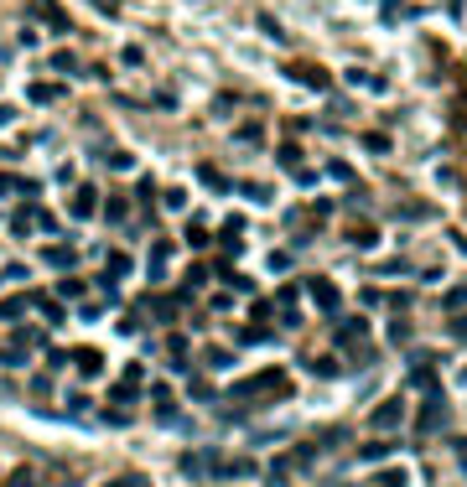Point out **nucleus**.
Here are the masks:
<instances>
[{"label":"nucleus","instance_id":"obj_1","mask_svg":"<svg viewBox=\"0 0 467 487\" xmlns=\"http://www.w3.org/2000/svg\"><path fill=\"white\" fill-rule=\"evenodd\" d=\"M291 394V379L280 368H265V373H249V379L234 383V399L239 405H265V399H286Z\"/></svg>","mask_w":467,"mask_h":487},{"label":"nucleus","instance_id":"obj_2","mask_svg":"<svg viewBox=\"0 0 467 487\" xmlns=\"http://www.w3.org/2000/svg\"><path fill=\"white\" fill-rule=\"evenodd\" d=\"M280 73H286V78H296V83H306V88H327V83H332V73H327V68H317V62H301V58L286 62Z\"/></svg>","mask_w":467,"mask_h":487},{"label":"nucleus","instance_id":"obj_3","mask_svg":"<svg viewBox=\"0 0 467 487\" xmlns=\"http://www.w3.org/2000/svg\"><path fill=\"white\" fill-rule=\"evenodd\" d=\"M442 420H446V399H442V389H436V394H426V409H420L415 430H420V436H431V430H442Z\"/></svg>","mask_w":467,"mask_h":487},{"label":"nucleus","instance_id":"obj_4","mask_svg":"<svg viewBox=\"0 0 467 487\" xmlns=\"http://www.w3.org/2000/svg\"><path fill=\"white\" fill-rule=\"evenodd\" d=\"M400 420H405V399L395 394V399H385V405H379V409L369 415V430H395Z\"/></svg>","mask_w":467,"mask_h":487},{"label":"nucleus","instance_id":"obj_5","mask_svg":"<svg viewBox=\"0 0 467 487\" xmlns=\"http://www.w3.org/2000/svg\"><path fill=\"white\" fill-rule=\"evenodd\" d=\"M213 466H218V451H187V456H182V477H192V482H198V477H208Z\"/></svg>","mask_w":467,"mask_h":487},{"label":"nucleus","instance_id":"obj_6","mask_svg":"<svg viewBox=\"0 0 467 487\" xmlns=\"http://www.w3.org/2000/svg\"><path fill=\"white\" fill-rule=\"evenodd\" d=\"M306 290H312V301H317V306H322V311H327V316H338V306H343V296H338V285H332V280H312V285H306Z\"/></svg>","mask_w":467,"mask_h":487},{"label":"nucleus","instance_id":"obj_7","mask_svg":"<svg viewBox=\"0 0 467 487\" xmlns=\"http://www.w3.org/2000/svg\"><path fill=\"white\" fill-rule=\"evenodd\" d=\"M73 368H78L83 379H99V373H104V353L99 348H78L73 353Z\"/></svg>","mask_w":467,"mask_h":487},{"label":"nucleus","instance_id":"obj_8","mask_svg":"<svg viewBox=\"0 0 467 487\" xmlns=\"http://www.w3.org/2000/svg\"><path fill=\"white\" fill-rule=\"evenodd\" d=\"M32 11H36V16H42V21H47V26H52V32H68V26H73V21H68V16H62V11H58V5H52V0H32Z\"/></svg>","mask_w":467,"mask_h":487},{"label":"nucleus","instance_id":"obj_9","mask_svg":"<svg viewBox=\"0 0 467 487\" xmlns=\"http://www.w3.org/2000/svg\"><path fill=\"white\" fill-rule=\"evenodd\" d=\"M93 208H99V192L83 182L78 192H73V218H93Z\"/></svg>","mask_w":467,"mask_h":487},{"label":"nucleus","instance_id":"obj_10","mask_svg":"<svg viewBox=\"0 0 467 487\" xmlns=\"http://www.w3.org/2000/svg\"><path fill=\"white\" fill-rule=\"evenodd\" d=\"M42 259H47L52 270H73V265H78V249H68V244H52Z\"/></svg>","mask_w":467,"mask_h":487},{"label":"nucleus","instance_id":"obj_11","mask_svg":"<svg viewBox=\"0 0 467 487\" xmlns=\"http://www.w3.org/2000/svg\"><path fill=\"white\" fill-rule=\"evenodd\" d=\"M218 477H229V482H239V477H255V462H249V456H239V462H218Z\"/></svg>","mask_w":467,"mask_h":487},{"label":"nucleus","instance_id":"obj_12","mask_svg":"<svg viewBox=\"0 0 467 487\" xmlns=\"http://www.w3.org/2000/svg\"><path fill=\"white\" fill-rule=\"evenodd\" d=\"M26 99H32V104H58V99H62V83H32Z\"/></svg>","mask_w":467,"mask_h":487},{"label":"nucleus","instance_id":"obj_13","mask_svg":"<svg viewBox=\"0 0 467 487\" xmlns=\"http://www.w3.org/2000/svg\"><path fill=\"white\" fill-rule=\"evenodd\" d=\"M218 244H223V249H229V254H234V249H239V244H244V218H229V223H223Z\"/></svg>","mask_w":467,"mask_h":487},{"label":"nucleus","instance_id":"obj_14","mask_svg":"<svg viewBox=\"0 0 467 487\" xmlns=\"http://www.w3.org/2000/svg\"><path fill=\"white\" fill-rule=\"evenodd\" d=\"M11 192L32 198V192H36V182H26V176H5V171H0V198H11Z\"/></svg>","mask_w":467,"mask_h":487},{"label":"nucleus","instance_id":"obj_15","mask_svg":"<svg viewBox=\"0 0 467 487\" xmlns=\"http://www.w3.org/2000/svg\"><path fill=\"white\" fill-rule=\"evenodd\" d=\"M26 306H32V296H5V301H0V322H16Z\"/></svg>","mask_w":467,"mask_h":487},{"label":"nucleus","instance_id":"obj_16","mask_svg":"<svg viewBox=\"0 0 467 487\" xmlns=\"http://www.w3.org/2000/svg\"><path fill=\"white\" fill-rule=\"evenodd\" d=\"M135 383H140V379H130V373H125V379H119V383H115V394H109V405H130V399H135V394H140Z\"/></svg>","mask_w":467,"mask_h":487},{"label":"nucleus","instance_id":"obj_17","mask_svg":"<svg viewBox=\"0 0 467 487\" xmlns=\"http://www.w3.org/2000/svg\"><path fill=\"white\" fill-rule=\"evenodd\" d=\"M198 182L208 187V192H229V176H223V171H213V166H198Z\"/></svg>","mask_w":467,"mask_h":487},{"label":"nucleus","instance_id":"obj_18","mask_svg":"<svg viewBox=\"0 0 467 487\" xmlns=\"http://www.w3.org/2000/svg\"><path fill=\"white\" fill-rule=\"evenodd\" d=\"M104 275H109V280H125V275H130V254H119V249H115V254L104 259Z\"/></svg>","mask_w":467,"mask_h":487},{"label":"nucleus","instance_id":"obj_19","mask_svg":"<svg viewBox=\"0 0 467 487\" xmlns=\"http://www.w3.org/2000/svg\"><path fill=\"white\" fill-rule=\"evenodd\" d=\"M104 487H151V477L146 472H119V477H109Z\"/></svg>","mask_w":467,"mask_h":487},{"label":"nucleus","instance_id":"obj_20","mask_svg":"<svg viewBox=\"0 0 467 487\" xmlns=\"http://www.w3.org/2000/svg\"><path fill=\"white\" fill-rule=\"evenodd\" d=\"M410 383H415L420 394H436V389H442V383H436V373H431V368H415V373H410Z\"/></svg>","mask_w":467,"mask_h":487},{"label":"nucleus","instance_id":"obj_21","mask_svg":"<svg viewBox=\"0 0 467 487\" xmlns=\"http://www.w3.org/2000/svg\"><path fill=\"white\" fill-rule=\"evenodd\" d=\"M32 306H36V311H42V316H47L52 326L62 322V306H58V301H47V296H32Z\"/></svg>","mask_w":467,"mask_h":487},{"label":"nucleus","instance_id":"obj_22","mask_svg":"<svg viewBox=\"0 0 467 487\" xmlns=\"http://www.w3.org/2000/svg\"><path fill=\"white\" fill-rule=\"evenodd\" d=\"M5 487H42V482H36V472H32V466H16V472L5 477Z\"/></svg>","mask_w":467,"mask_h":487},{"label":"nucleus","instance_id":"obj_23","mask_svg":"<svg viewBox=\"0 0 467 487\" xmlns=\"http://www.w3.org/2000/svg\"><path fill=\"white\" fill-rule=\"evenodd\" d=\"M353 244H363V249H369V244H379V228H374V223H358V228L348 233Z\"/></svg>","mask_w":467,"mask_h":487},{"label":"nucleus","instance_id":"obj_24","mask_svg":"<svg viewBox=\"0 0 467 487\" xmlns=\"http://www.w3.org/2000/svg\"><path fill=\"white\" fill-rule=\"evenodd\" d=\"M239 192H244L249 202H270V187H265V182H244Z\"/></svg>","mask_w":467,"mask_h":487},{"label":"nucleus","instance_id":"obj_25","mask_svg":"<svg viewBox=\"0 0 467 487\" xmlns=\"http://www.w3.org/2000/svg\"><path fill=\"white\" fill-rule=\"evenodd\" d=\"M187 244H192V249H208V233H203V223H198V218L187 223Z\"/></svg>","mask_w":467,"mask_h":487},{"label":"nucleus","instance_id":"obj_26","mask_svg":"<svg viewBox=\"0 0 467 487\" xmlns=\"http://www.w3.org/2000/svg\"><path fill=\"white\" fill-rule=\"evenodd\" d=\"M265 326H239V342H244V348H255V342H265Z\"/></svg>","mask_w":467,"mask_h":487},{"label":"nucleus","instance_id":"obj_27","mask_svg":"<svg viewBox=\"0 0 467 487\" xmlns=\"http://www.w3.org/2000/svg\"><path fill=\"white\" fill-rule=\"evenodd\" d=\"M203 280H208V270H203V265H192V270H187V285H182V296H192V290H198Z\"/></svg>","mask_w":467,"mask_h":487},{"label":"nucleus","instance_id":"obj_28","mask_svg":"<svg viewBox=\"0 0 467 487\" xmlns=\"http://www.w3.org/2000/svg\"><path fill=\"white\" fill-rule=\"evenodd\" d=\"M395 218H400V223H405V218H410V223H420V218H431V208H420V202H410V208H400Z\"/></svg>","mask_w":467,"mask_h":487},{"label":"nucleus","instance_id":"obj_29","mask_svg":"<svg viewBox=\"0 0 467 487\" xmlns=\"http://www.w3.org/2000/svg\"><path fill=\"white\" fill-rule=\"evenodd\" d=\"M0 363H5V368H16V363H26V348H21V342H16V348H0Z\"/></svg>","mask_w":467,"mask_h":487},{"label":"nucleus","instance_id":"obj_30","mask_svg":"<svg viewBox=\"0 0 467 487\" xmlns=\"http://www.w3.org/2000/svg\"><path fill=\"white\" fill-rule=\"evenodd\" d=\"M11 228H16V233H32V228H36V213H32V208H26V213H16V218H11Z\"/></svg>","mask_w":467,"mask_h":487},{"label":"nucleus","instance_id":"obj_31","mask_svg":"<svg viewBox=\"0 0 467 487\" xmlns=\"http://www.w3.org/2000/svg\"><path fill=\"white\" fill-rule=\"evenodd\" d=\"M83 290H89L83 280H62V285H58V296H62V301H73V296H83Z\"/></svg>","mask_w":467,"mask_h":487},{"label":"nucleus","instance_id":"obj_32","mask_svg":"<svg viewBox=\"0 0 467 487\" xmlns=\"http://www.w3.org/2000/svg\"><path fill=\"white\" fill-rule=\"evenodd\" d=\"M374 487H405V472H379V477H374Z\"/></svg>","mask_w":467,"mask_h":487},{"label":"nucleus","instance_id":"obj_33","mask_svg":"<svg viewBox=\"0 0 467 487\" xmlns=\"http://www.w3.org/2000/svg\"><path fill=\"white\" fill-rule=\"evenodd\" d=\"M446 332H452V342H467V316H452V322H446Z\"/></svg>","mask_w":467,"mask_h":487},{"label":"nucleus","instance_id":"obj_34","mask_svg":"<svg viewBox=\"0 0 467 487\" xmlns=\"http://www.w3.org/2000/svg\"><path fill=\"white\" fill-rule=\"evenodd\" d=\"M280 161L296 166V161H301V145H296V140H286V145H280Z\"/></svg>","mask_w":467,"mask_h":487},{"label":"nucleus","instance_id":"obj_35","mask_svg":"<svg viewBox=\"0 0 467 487\" xmlns=\"http://www.w3.org/2000/svg\"><path fill=\"white\" fill-rule=\"evenodd\" d=\"M229 363H234V358H229L223 348H208V368H229Z\"/></svg>","mask_w":467,"mask_h":487},{"label":"nucleus","instance_id":"obj_36","mask_svg":"<svg viewBox=\"0 0 467 487\" xmlns=\"http://www.w3.org/2000/svg\"><path fill=\"white\" fill-rule=\"evenodd\" d=\"M312 368H317V373H322V379H332V373H338V358H317V363H312Z\"/></svg>","mask_w":467,"mask_h":487},{"label":"nucleus","instance_id":"obj_37","mask_svg":"<svg viewBox=\"0 0 467 487\" xmlns=\"http://www.w3.org/2000/svg\"><path fill=\"white\" fill-rule=\"evenodd\" d=\"M52 68H58V73H73L78 62H73V52H58V58H52Z\"/></svg>","mask_w":467,"mask_h":487},{"label":"nucleus","instance_id":"obj_38","mask_svg":"<svg viewBox=\"0 0 467 487\" xmlns=\"http://www.w3.org/2000/svg\"><path fill=\"white\" fill-rule=\"evenodd\" d=\"M109 166H115V171H130V166H135V156H130V151H115V161H109Z\"/></svg>","mask_w":467,"mask_h":487},{"label":"nucleus","instance_id":"obj_39","mask_svg":"<svg viewBox=\"0 0 467 487\" xmlns=\"http://www.w3.org/2000/svg\"><path fill=\"white\" fill-rule=\"evenodd\" d=\"M457 306H467V290H452V296H446V311H457Z\"/></svg>","mask_w":467,"mask_h":487},{"label":"nucleus","instance_id":"obj_40","mask_svg":"<svg viewBox=\"0 0 467 487\" xmlns=\"http://www.w3.org/2000/svg\"><path fill=\"white\" fill-rule=\"evenodd\" d=\"M93 11H104V16H115V11H119V0H93Z\"/></svg>","mask_w":467,"mask_h":487},{"label":"nucleus","instance_id":"obj_41","mask_svg":"<svg viewBox=\"0 0 467 487\" xmlns=\"http://www.w3.org/2000/svg\"><path fill=\"white\" fill-rule=\"evenodd\" d=\"M452 446H457V451H462V456H467V436H462V441H452Z\"/></svg>","mask_w":467,"mask_h":487},{"label":"nucleus","instance_id":"obj_42","mask_svg":"<svg viewBox=\"0 0 467 487\" xmlns=\"http://www.w3.org/2000/svg\"><path fill=\"white\" fill-rule=\"evenodd\" d=\"M462 383H467V373H462Z\"/></svg>","mask_w":467,"mask_h":487},{"label":"nucleus","instance_id":"obj_43","mask_svg":"<svg viewBox=\"0 0 467 487\" xmlns=\"http://www.w3.org/2000/svg\"><path fill=\"white\" fill-rule=\"evenodd\" d=\"M462 472H467V466H462Z\"/></svg>","mask_w":467,"mask_h":487}]
</instances>
